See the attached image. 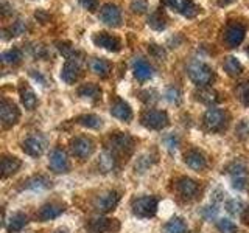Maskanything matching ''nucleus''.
I'll list each match as a JSON object with an SVG mask.
<instances>
[{
    "label": "nucleus",
    "instance_id": "nucleus-1",
    "mask_svg": "<svg viewBox=\"0 0 249 233\" xmlns=\"http://www.w3.org/2000/svg\"><path fill=\"white\" fill-rule=\"evenodd\" d=\"M109 151H111L117 160L123 159L126 160L134 151V138L126 132H115L114 135L109 137Z\"/></svg>",
    "mask_w": 249,
    "mask_h": 233
},
{
    "label": "nucleus",
    "instance_id": "nucleus-2",
    "mask_svg": "<svg viewBox=\"0 0 249 233\" xmlns=\"http://www.w3.org/2000/svg\"><path fill=\"white\" fill-rule=\"evenodd\" d=\"M187 73H189L190 80L196 85H199V87H207L215 78L213 70L207 64H204V62H199V61L192 62L189 68H187Z\"/></svg>",
    "mask_w": 249,
    "mask_h": 233
},
{
    "label": "nucleus",
    "instance_id": "nucleus-3",
    "mask_svg": "<svg viewBox=\"0 0 249 233\" xmlns=\"http://www.w3.org/2000/svg\"><path fill=\"white\" fill-rule=\"evenodd\" d=\"M140 123L145 128L153 129V131H160L168 126L170 118L165 111H156V109H146L140 115Z\"/></svg>",
    "mask_w": 249,
    "mask_h": 233
},
{
    "label": "nucleus",
    "instance_id": "nucleus-4",
    "mask_svg": "<svg viewBox=\"0 0 249 233\" xmlns=\"http://www.w3.org/2000/svg\"><path fill=\"white\" fill-rule=\"evenodd\" d=\"M159 199L156 196H140L132 200V213L139 217H153L158 213Z\"/></svg>",
    "mask_w": 249,
    "mask_h": 233
},
{
    "label": "nucleus",
    "instance_id": "nucleus-5",
    "mask_svg": "<svg viewBox=\"0 0 249 233\" xmlns=\"http://www.w3.org/2000/svg\"><path fill=\"white\" fill-rule=\"evenodd\" d=\"M229 115L226 114L221 109H209V111L202 116V123L207 131L210 132H221L228 126Z\"/></svg>",
    "mask_w": 249,
    "mask_h": 233
},
{
    "label": "nucleus",
    "instance_id": "nucleus-6",
    "mask_svg": "<svg viewBox=\"0 0 249 233\" xmlns=\"http://www.w3.org/2000/svg\"><path fill=\"white\" fill-rule=\"evenodd\" d=\"M70 150H72L75 157L84 160V159L90 157L93 151H95V143H93V140L89 137L78 135V137L72 138V142H70Z\"/></svg>",
    "mask_w": 249,
    "mask_h": 233
},
{
    "label": "nucleus",
    "instance_id": "nucleus-7",
    "mask_svg": "<svg viewBox=\"0 0 249 233\" xmlns=\"http://www.w3.org/2000/svg\"><path fill=\"white\" fill-rule=\"evenodd\" d=\"M119 202H120V193L115 190H109V191L101 193L95 199L93 208H95L98 213H109L119 205Z\"/></svg>",
    "mask_w": 249,
    "mask_h": 233
},
{
    "label": "nucleus",
    "instance_id": "nucleus-8",
    "mask_svg": "<svg viewBox=\"0 0 249 233\" xmlns=\"http://www.w3.org/2000/svg\"><path fill=\"white\" fill-rule=\"evenodd\" d=\"M86 230L89 233H109V232H119L120 222L111 217H93L86 224Z\"/></svg>",
    "mask_w": 249,
    "mask_h": 233
},
{
    "label": "nucleus",
    "instance_id": "nucleus-9",
    "mask_svg": "<svg viewBox=\"0 0 249 233\" xmlns=\"http://www.w3.org/2000/svg\"><path fill=\"white\" fill-rule=\"evenodd\" d=\"M0 118H2L3 128H11L19 121L20 111L13 101L3 98L2 101H0Z\"/></svg>",
    "mask_w": 249,
    "mask_h": 233
},
{
    "label": "nucleus",
    "instance_id": "nucleus-10",
    "mask_svg": "<svg viewBox=\"0 0 249 233\" xmlns=\"http://www.w3.org/2000/svg\"><path fill=\"white\" fill-rule=\"evenodd\" d=\"M49 166L53 173L62 174V173H69L70 171V162L64 150L61 148H54L50 152V159H49Z\"/></svg>",
    "mask_w": 249,
    "mask_h": 233
},
{
    "label": "nucleus",
    "instance_id": "nucleus-11",
    "mask_svg": "<svg viewBox=\"0 0 249 233\" xmlns=\"http://www.w3.org/2000/svg\"><path fill=\"white\" fill-rule=\"evenodd\" d=\"M81 61L76 59V58H69L66 61V64L62 66V70H61V78L62 81L67 83V84H73L80 80L81 76Z\"/></svg>",
    "mask_w": 249,
    "mask_h": 233
},
{
    "label": "nucleus",
    "instance_id": "nucleus-12",
    "mask_svg": "<svg viewBox=\"0 0 249 233\" xmlns=\"http://www.w3.org/2000/svg\"><path fill=\"white\" fill-rule=\"evenodd\" d=\"M245 34H246V28L243 23L233 22V23H229L224 30V41L229 47L233 49V47H238L241 42H243Z\"/></svg>",
    "mask_w": 249,
    "mask_h": 233
},
{
    "label": "nucleus",
    "instance_id": "nucleus-13",
    "mask_svg": "<svg viewBox=\"0 0 249 233\" xmlns=\"http://www.w3.org/2000/svg\"><path fill=\"white\" fill-rule=\"evenodd\" d=\"M167 5L171 8V10H175L176 13L182 14L184 17H195V16H198L201 8L193 2V0H167Z\"/></svg>",
    "mask_w": 249,
    "mask_h": 233
},
{
    "label": "nucleus",
    "instance_id": "nucleus-14",
    "mask_svg": "<svg viewBox=\"0 0 249 233\" xmlns=\"http://www.w3.org/2000/svg\"><path fill=\"white\" fill-rule=\"evenodd\" d=\"M100 20L106 23L109 27H119L122 22V13L119 10V6L114 3H106L101 6L100 14H98Z\"/></svg>",
    "mask_w": 249,
    "mask_h": 233
},
{
    "label": "nucleus",
    "instance_id": "nucleus-15",
    "mask_svg": "<svg viewBox=\"0 0 249 233\" xmlns=\"http://www.w3.org/2000/svg\"><path fill=\"white\" fill-rule=\"evenodd\" d=\"M93 44H95L97 47H100V49H105L107 51H119L120 47H122V42L120 39L117 36H112L106 33V31H100V33H95L92 37Z\"/></svg>",
    "mask_w": 249,
    "mask_h": 233
},
{
    "label": "nucleus",
    "instance_id": "nucleus-16",
    "mask_svg": "<svg viewBox=\"0 0 249 233\" xmlns=\"http://www.w3.org/2000/svg\"><path fill=\"white\" fill-rule=\"evenodd\" d=\"M22 150L25 154L31 155V157H39V155H42L45 150V140L39 134H33L23 140Z\"/></svg>",
    "mask_w": 249,
    "mask_h": 233
},
{
    "label": "nucleus",
    "instance_id": "nucleus-17",
    "mask_svg": "<svg viewBox=\"0 0 249 233\" xmlns=\"http://www.w3.org/2000/svg\"><path fill=\"white\" fill-rule=\"evenodd\" d=\"M176 191L185 199H192L199 191V183L190 177H181L176 181Z\"/></svg>",
    "mask_w": 249,
    "mask_h": 233
},
{
    "label": "nucleus",
    "instance_id": "nucleus-18",
    "mask_svg": "<svg viewBox=\"0 0 249 233\" xmlns=\"http://www.w3.org/2000/svg\"><path fill=\"white\" fill-rule=\"evenodd\" d=\"M66 205L64 204H58V202H50V204H45L39 208V212L36 217L39 221H52L54 217H58L59 215L64 213Z\"/></svg>",
    "mask_w": 249,
    "mask_h": 233
},
{
    "label": "nucleus",
    "instance_id": "nucleus-19",
    "mask_svg": "<svg viewBox=\"0 0 249 233\" xmlns=\"http://www.w3.org/2000/svg\"><path fill=\"white\" fill-rule=\"evenodd\" d=\"M184 162L187 166H190L195 171H202L207 166V159L206 155L198 150H189L184 154Z\"/></svg>",
    "mask_w": 249,
    "mask_h": 233
},
{
    "label": "nucleus",
    "instance_id": "nucleus-20",
    "mask_svg": "<svg viewBox=\"0 0 249 233\" xmlns=\"http://www.w3.org/2000/svg\"><path fill=\"white\" fill-rule=\"evenodd\" d=\"M111 114L115 116L117 120L122 121H131L132 120V109L131 106L123 100H115L111 104Z\"/></svg>",
    "mask_w": 249,
    "mask_h": 233
},
{
    "label": "nucleus",
    "instance_id": "nucleus-21",
    "mask_svg": "<svg viewBox=\"0 0 249 233\" xmlns=\"http://www.w3.org/2000/svg\"><path fill=\"white\" fill-rule=\"evenodd\" d=\"M132 72L139 81H148L153 76V67L142 58H137L132 64Z\"/></svg>",
    "mask_w": 249,
    "mask_h": 233
},
{
    "label": "nucleus",
    "instance_id": "nucleus-22",
    "mask_svg": "<svg viewBox=\"0 0 249 233\" xmlns=\"http://www.w3.org/2000/svg\"><path fill=\"white\" fill-rule=\"evenodd\" d=\"M19 95H20V101L25 109H28V111H33V109L37 106V97L36 93L33 92V89L30 87V85H27L25 83L20 84L19 87Z\"/></svg>",
    "mask_w": 249,
    "mask_h": 233
},
{
    "label": "nucleus",
    "instance_id": "nucleus-23",
    "mask_svg": "<svg viewBox=\"0 0 249 233\" xmlns=\"http://www.w3.org/2000/svg\"><path fill=\"white\" fill-rule=\"evenodd\" d=\"M195 97H196L198 101H201V103L204 104H216L218 101H220V95H218V92L212 87H199V90H196V93H195Z\"/></svg>",
    "mask_w": 249,
    "mask_h": 233
},
{
    "label": "nucleus",
    "instance_id": "nucleus-24",
    "mask_svg": "<svg viewBox=\"0 0 249 233\" xmlns=\"http://www.w3.org/2000/svg\"><path fill=\"white\" fill-rule=\"evenodd\" d=\"M22 166V162L18 157H13V155H5L2 159V176L3 179L13 176L14 173H18Z\"/></svg>",
    "mask_w": 249,
    "mask_h": 233
},
{
    "label": "nucleus",
    "instance_id": "nucleus-25",
    "mask_svg": "<svg viewBox=\"0 0 249 233\" xmlns=\"http://www.w3.org/2000/svg\"><path fill=\"white\" fill-rule=\"evenodd\" d=\"M90 70L100 78H107L111 75L112 67H111V62L106 61L105 58H93L90 62Z\"/></svg>",
    "mask_w": 249,
    "mask_h": 233
},
{
    "label": "nucleus",
    "instance_id": "nucleus-26",
    "mask_svg": "<svg viewBox=\"0 0 249 233\" xmlns=\"http://www.w3.org/2000/svg\"><path fill=\"white\" fill-rule=\"evenodd\" d=\"M163 233H189V227L182 217H173L163 225Z\"/></svg>",
    "mask_w": 249,
    "mask_h": 233
},
{
    "label": "nucleus",
    "instance_id": "nucleus-27",
    "mask_svg": "<svg viewBox=\"0 0 249 233\" xmlns=\"http://www.w3.org/2000/svg\"><path fill=\"white\" fill-rule=\"evenodd\" d=\"M78 95L83 98H89V100H98L101 97V89L97 84L88 83V84H83L78 87Z\"/></svg>",
    "mask_w": 249,
    "mask_h": 233
},
{
    "label": "nucleus",
    "instance_id": "nucleus-28",
    "mask_svg": "<svg viewBox=\"0 0 249 233\" xmlns=\"http://www.w3.org/2000/svg\"><path fill=\"white\" fill-rule=\"evenodd\" d=\"M27 222H28V217L23 215V213H14L10 217V221H8L6 229H8V232H10V233L20 232L27 225Z\"/></svg>",
    "mask_w": 249,
    "mask_h": 233
},
{
    "label": "nucleus",
    "instance_id": "nucleus-29",
    "mask_svg": "<svg viewBox=\"0 0 249 233\" xmlns=\"http://www.w3.org/2000/svg\"><path fill=\"white\" fill-rule=\"evenodd\" d=\"M148 25H150L156 31L165 30L167 17H165V14H163V11L160 10V8H159V10H156L154 13H151V16L148 17Z\"/></svg>",
    "mask_w": 249,
    "mask_h": 233
},
{
    "label": "nucleus",
    "instance_id": "nucleus-30",
    "mask_svg": "<svg viewBox=\"0 0 249 233\" xmlns=\"http://www.w3.org/2000/svg\"><path fill=\"white\" fill-rule=\"evenodd\" d=\"M223 68H224V72L228 73L229 76H238L241 72H243V66H241V62L235 56L226 58L224 64H223Z\"/></svg>",
    "mask_w": 249,
    "mask_h": 233
},
{
    "label": "nucleus",
    "instance_id": "nucleus-31",
    "mask_svg": "<svg viewBox=\"0 0 249 233\" xmlns=\"http://www.w3.org/2000/svg\"><path fill=\"white\" fill-rule=\"evenodd\" d=\"M76 123L81 124L84 128H89V129H98L101 124V118L98 115H93V114H86V115H80L76 116Z\"/></svg>",
    "mask_w": 249,
    "mask_h": 233
},
{
    "label": "nucleus",
    "instance_id": "nucleus-32",
    "mask_svg": "<svg viewBox=\"0 0 249 233\" xmlns=\"http://www.w3.org/2000/svg\"><path fill=\"white\" fill-rule=\"evenodd\" d=\"M50 185H52V182L45 176H35V177H30L28 181L23 182V188L41 190V188H47V186H50Z\"/></svg>",
    "mask_w": 249,
    "mask_h": 233
},
{
    "label": "nucleus",
    "instance_id": "nucleus-33",
    "mask_svg": "<svg viewBox=\"0 0 249 233\" xmlns=\"http://www.w3.org/2000/svg\"><path fill=\"white\" fill-rule=\"evenodd\" d=\"M115 163H117V157L109 150H106L103 154H101L100 168L103 169V173H109V171H112L114 166H115Z\"/></svg>",
    "mask_w": 249,
    "mask_h": 233
},
{
    "label": "nucleus",
    "instance_id": "nucleus-34",
    "mask_svg": "<svg viewBox=\"0 0 249 233\" xmlns=\"http://www.w3.org/2000/svg\"><path fill=\"white\" fill-rule=\"evenodd\" d=\"M235 93H237V98L241 101V104L249 107V81L240 83L235 89Z\"/></svg>",
    "mask_w": 249,
    "mask_h": 233
},
{
    "label": "nucleus",
    "instance_id": "nucleus-35",
    "mask_svg": "<svg viewBox=\"0 0 249 233\" xmlns=\"http://www.w3.org/2000/svg\"><path fill=\"white\" fill-rule=\"evenodd\" d=\"M20 59H22V51L19 49H11L2 53L3 64H18Z\"/></svg>",
    "mask_w": 249,
    "mask_h": 233
},
{
    "label": "nucleus",
    "instance_id": "nucleus-36",
    "mask_svg": "<svg viewBox=\"0 0 249 233\" xmlns=\"http://www.w3.org/2000/svg\"><path fill=\"white\" fill-rule=\"evenodd\" d=\"M216 227L221 233H235L237 232V225L229 219H220L216 222Z\"/></svg>",
    "mask_w": 249,
    "mask_h": 233
},
{
    "label": "nucleus",
    "instance_id": "nucleus-37",
    "mask_svg": "<svg viewBox=\"0 0 249 233\" xmlns=\"http://www.w3.org/2000/svg\"><path fill=\"white\" fill-rule=\"evenodd\" d=\"M131 10L134 13H137V14H143L148 10V2H146V0H132Z\"/></svg>",
    "mask_w": 249,
    "mask_h": 233
},
{
    "label": "nucleus",
    "instance_id": "nucleus-38",
    "mask_svg": "<svg viewBox=\"0 0 249 233\" xmlns=\"http://www.w3.org/2000/svg\"><path fill=\"white\" fill-rule=\"evenodd\" d=\"M167 100L170 101V103H175V104H179L181 103V92H179L178 89L175 87H170L165 93Z\"/></svg>",
    "mask_w": 249,
    "mask_h": 233
},
{
    "label": "nucleus",
    "instance_id": "nucleus-39",
    "mask_svg": "<svg viewBox=\"0 0 249 233\" xmlns=\"http://www.w3.org/2000/svg\"><path fill=\"white\" fill-rule=\"evenodd\" d=\"M58 49H59V51L64 54L67 59L73 56V47L70 45L69 42H59L58 44Z\"/></svg>",
    "mask_w": 249,
    "mask_h": 233
},
{
    "label": "nucleus",
    "instance_id": "nucleus-40",
    "mask_svg": "<svg viewBox=\"0 0 249 233\" xmlns=\"http://www.w3.org/2000/svg\"><path fill=\"white\" fill-rule=\"evenodd\" d=\"M228 210L233 215H240L243 212V205H241L240 200H231V202H228Z\"/></svg>",
    "mask_w": 249,
    "mask_h": 233
},
{
    "label": "nucleus",
    "instance_id": "nucleus-41",
    "mask_svg": "<svg viewBox=\"0 0 249 233\" xmlns=\"http://www.w3.org/2000/svg\"><path fill=\"white\" fill-rule=\"evenodd\" d=\"M237 134L241 137V138H245L249 135V123L246 120H243L240 124H238V128H237Z\"/></svg>",
    "mask_w": 249,
    "mask_h": 233
},
{
    "label": "nucleus",
    "instance_id": "nucleus-42",
    "mask_svg": "<svg viewBox=\"0 0 249 233\" xmlns=\"http://www.w3.org/2000/svg\"><path fill=\"white\" fill-rule=\"evenodd\" d=\"M80 3L88 11H95L98 8V0H80Z\"/></svg>",
    "mask_w": 249,
    "mask_h": 233
},
{
    "label": "nucleus",
    "instance_id": "nucleus-43",
    "mask_svg": "<svg viewBox=\"0 0 249 233\" xmlns=\"http://www.w3.org/2000/svg\"><path fill=\"white\" fill-rule=\"evenodd\" d=\"M233 0H218V5L220 6H224V5H229V3H232Z\"/></svg>",
    "mask_w": 249,
    "mask_h": 233
}]
</instances>
